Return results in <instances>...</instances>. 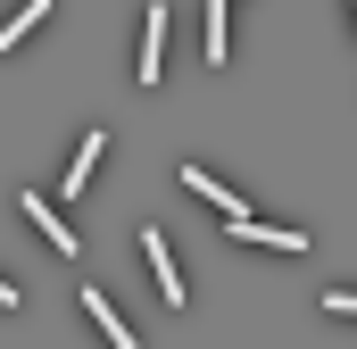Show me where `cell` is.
<instances>
[{
	"instance_id": "1",
	"label": "cell",
	"mask_w": 357,
	"mask_h": 349,
	"mask_svg": "<svg viewBox=\"0 0 357 349\" xmlns=\"http://www.w3.org/2000/svg\"><path fill=\"white\" fill-rule=\"evenodd\" d=\"M17 208H25V225H33V233H42V242L59 250V258H75V250H84V242L67 233V216H59V208H50L42 191H17Z\"/></svg>"
},
{
	"instance_id": "2",
	"label": "cell",
	"mask_w": 357,
	"mask_h": 349,
	"mask_svg": "<svg viewBox=\"0 0 357 349\" xmlns=\"http://www.w3.org/2000/svg\"><path fill=\"white\" fill-rule=\"evenodd\" d=\"M142 258H150V274H158V299L183 308V266H175V250H167V225H150V233H142Z\"/></svg>"
},
{
	"instance_id": "3",
	"label": "cell",
	"mask_w": 357,
	"mask_h": 349,
	"mask_svg": "<svg viewBox=\"0 0 357 349\" xmlns=\"http://www.w3.org/2000/svg\"><path fill=\"white\" fill-rule=\"evenodd\" d=\"M158 67H167V0L142 8V84H158Z\"/></svg>"
},
{
	"instance_id": "4",
	"label": "cell",
	"mask_w": 357,
	"mask_h": 349,
	"mask_svg": "<svg viewBox=\"0 0 357 349\" xmlns=\"http://www.w3.org/2000/svg\"><path fill=\"white\" fill-rule=\"evenodd\" d=\"M84 316L100 325V333H108V349H142V333H133V325L116 316V299H100V291H84Z\"/></svg>"
},
{
	"instance_id": "5",
	"label": "cell",
	"mask_w": 357,
	"mask_h": 349,
	"mask_svg": "<svg viewBox=\"0 0 357 349\" xmlns=\"http://www.w3.org/2000/svg\"><path fill=\"white\" fill-rule=\"evenodd\" d=\"M100 150H108V133L91 125L84 142H75V158H67V174H59V191H91V167H100Z\"/></svg>"
},
{
	"instance_id": "6",
	"label": "cell",
	"mask_w": 357,
	"mask_h": 349,
	"mask_svg": "<svg viewBox=\"0 0 357 349\" xmlns=\"http://www.w3.org/2000/svg\"><path fill=\"white\" fill-rule=\"evenodd\" d=\"M233 242H250V250H307V233H282V225H250V216H233Z\"/></svg>"
},
{
	"instance_id": "7",
	"label": "cell",
	"mask_w": 357,
	"mask_h": 349,
	"mask_svg": "<svg viewBox=\"0 0 357 349\" xmlns=\"http://www.w3.org/2000/svg\"><path fill=\"white\" fill-rule=\"evenodd\" d=\"M183 183H191V191H199V200H216V208H225V225H233V216H241V200H233V191H225V174H208V167H183Z\"/></svg>"
},
{
	"instance_id": "8",
	"label": "cell",
	"mask_w": 357,
	"mask_h": 349,
	"mask_svg": "<svg viewBox=\"0 0 357 349\" xmlns=\"http://www.w3.org/2000/svg\"><path fill=\"white\" fill-rule=\"evenodd\" d=\"M42 17H50V0H25V8H17V17L0 25V50H25V34H33Z\"/></svg>"
},
{
	"instance_id": "9",
	"label": "cell",
	"mask_w": 357,
	"mask_h": 349,
	"mask_svg": "<svg viewBox=\"0 0 357 349\" xmlns=\"http://www.w3.org/2000/svg\"><path fill=\"white\" fill-rule=\"evenodd\" d=\"M208 59L225 67V0H208Z\"/></svg>"
},
{
	"instance_id": "10",
	"label": "cell",
	"mask_w": 357,
	"mask_h": 349,
	"mask_svg": "<svg viewBox=\"0 0 357 349\" xmlns=\"http://www.w3.org/2000/svg\"><path fill=\"white\" fill-rule=\"evenodd\" d=\"M0 308H25V291H17V283H0Z\"/></svg>"
}]
</instances>
